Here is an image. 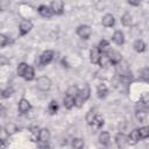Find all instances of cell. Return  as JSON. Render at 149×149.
<instances>
[{
  "instance_id": "obj_1",
  "label": "cell",
  "mask_w": 149,
  "mask_h": 149,
  "mask_svg": "<svg viewBox=\"0 0 149 149\" xmlns=\"http://www.w3.org/2000/svg\"><path fill=\"white\" fill-rule=\"evenodd\" d=\"M36 86H37V88L41 90V91H48V90L51 87V80H50V78H48V77H45V76H42V77H40V78L37 79Z\"/></svg>"
},
{
  "instance_id": "obj_2",
  "label": "cell",
  "mask_w": 149,
  "mask_h": 149,
  "mask_svg": "<svg viewBox=\"0 0 149 149\" xmlns=\"http://www.w3.org/2000/svg\"><path fill=\"white\" fill-rule=\"evenodd\" d=\"M116 65V71H118V73L121 76V77H129L130 74H132V72H130V69H129V66H128V64L126 63V62H119L118 64H115Z\"/></svg>"
},
{
  "instance_id": "obj_3",
  "label": "cell",
  "mask_w": 149,
  "mask_h": 149,
  "mask_svg": "<svg viewBox=\"0 0 149 149\" xmlns=\"http://www.w3.org/2000/svg\"><path fill=\"white\" fill-rule=\"evenodd\" d=\"M52 58H54V51H51V50H45V51L40 56V58H38V64H41V65H47V64H49V63L52 61Z\"/></svg>"
},
{
  "instance_id": "obj_4",
  "label": "cell",
  "mask_w": 149,
  "mask_h": 149,
  "mask_svg": "<svg viewBox=\"0 0 149 149\" xmlns=\"http://www.w3.org/2000/svg\"><path fill=\"white\" fill-rule=\"evenodd\" d=\"M92 30H91V27L87 26V24H81L78 27L77 29V35L80 37V38H88L90 35H91Z\"/></svg>"
},
{
  "instance_id": "obj_5",
  "label": "cell",
  "mask_w": 149,
  "mask_h": 149,
  "mask_svg": "<svg viewBox=\"0 0 149 149\" xmlns=\"http://www.w3.org/2000/svg\"><path fill=\"white\" fill-rule=\"evenodd\" d=\"M33 28V22L30 20H22L20 22L19 26V30H20V35H26L30 31V29Z\"/></svg>"
},
{
  "instance_id": "obj_6",
  "label": "cell",
  "mask_w": 149,
  "mask_h": 149,
  "mask_svg": "<svg viewBox=\"0 0 149 149\" xmlns=\"http://www.w3.org/2000/svg\"><path fill=\"white\" fill-rule=\"evenodd\" d=\"M50 8H51V10H52V13H54V14L59 15V14H62V13H63L64 3H63V1H62V0H54V1L51 2V5H50Z\"/></svg>"
},
{
  "instance_id": "obj_7",
  "label": "cell",
  "mask_w": 149,
  "mask_h": 149,
  "mask_svg": "<svg viewBox=\"0 0 149 149\" xmlns=\"http://www.w3.org/2000/svg\"><path fill=\"white\" fill-rule=\"evenodd\" d=\"M107 56H108V59H109V63H112V64H118L122 58H121V54L119 52V51H116V50H108L107 52Z\"/></svg>"
},
{
  "instance_id": "obj_8",
  "label": "cell",
  "mask_w": 149,
  "mask_h": 149,
  "mask_svg": "<svg viewBox=\"0 0 149 149\" xmlns=\"http://www.w3.org/2000/svg\"><path fill=\"white\" fill-rule=\"evenodd\" d=\"M17 108H19V111H20L22 114H26V113H28V112H29V109L31 108V106H30V102H29L27 99L22 98V99L19 101Z\"/></svg>"
},
{
  "instance_id": "obj_9",
  "label": "cell",
  "mask_w": 149,
  "mask_h": 149,
  "mask_svg": "<svg viewBox=\"0 0 149 149\" xmlns=\"http://www.w3.org/2000/svg\"><path fill=\"white\" fill-rule=\"evenodd\" d=\"M90 126H91L92 129H94V130L100 129V128L104 126V119H102V116H100L99 114H97V115L94 116V119L92 120V122H91Z\"/></svg>"
},
{
  "instance_id": "obj_10",
  "label": "cell",
  "mask_w": 149,
  "mask_h": 149,
  "mask_svg": "<svg viewBox=\"0 0 149 149\" xmlns=\"http://www.w3.org/2000/svg\"><path fill=\"white\" fill-rule=\"evenodd\" d=\"M38 13H40L41 16H43L45 19H50L52 16V14H54L52 10H51V8L48 7V6H45V5H42V6L38 7Z\"/></svg>"
},
{
  "instance_id": "obj_11",
  "label": "cell",
  "mask_w": 149,
  "mask_h": 149,
  "mask_svg": "<svg viewBox=\"0 0 149 149\" xmlns=\"http://www.w3.org/2000/svg\"><path fill=\"white\" fill-rule=\"evenodd\" d=\"M115 142H116V146L119 148H122V147H126L128 144V136H126L125 134L120 133L116 135L115 137Z\"/></svg>"
},
{
  "instance_id": "obj_12",
  "label": "cell",
  "mask_w": 149,
  "mask_h": 149,
  "mask_svg": "<svg viewBox=\"0 0 149 149\" xmlns=\"http://www.w3.org/2000/svg\"><path fill=\"white\" fill-rule=\"evenodd\" d=\"M49 139H50V132H49V129H47V128L40 129V132H38V140L41 142H43V143H47L49 141Z\"/></svg>"
},
{
  "instance_id": "obj_13",
  "label": "cell",
  "mask_w": 149,
  "mask_h": 149,
  "mask_svg": "<svg viewBox=\"0 0 149 149\" xmlns=\"http://www.w3.org/2000/svg\"><path fill=\"white\" fill-rule=\"evenodd\" d=\"M141 139L140 136V133H139V129H134L130 132L129 136H128V143H132V144H135L136 142H139Z\"/></svg>"
},
{
  "instance_id": "obj_14",
  "label": "cell",
  "mask_w": 149,
  "mask_h": 149,
  "mask_svg": "<svg viewBox=\"0 0 149 149\" xmlns=\"http://www.w3.org/2000/svg\"><path fill=\"white\" fill-rule=\"evenodd\" d=\"M101 22H102V24L105 27H112L115 23V19H114V16L112 14H106V15H104Z\"/></svg>"
},
{
  "instance_id": "obj_15",
  "label": "cell",
  "mask_w": 149,
  "mask_h": 149,
  "mask_svg": "<svg viewBox=\"0 0 149 149\" xmlns=\"http://www.w3.org/2000/svg\"><path fill=\"white\" fill-rule=\"evenodd\" d=\"M113 42L114 43H116L118 45H121V44H123V42H125V36H123V33L122 31H120V30H116L114 34H113Z\"/></svg>"
},
{
  "instance_id": "obj_16",
  "label": "cell",
  "mask_w": 149,
  "mask_h": 149,
  "mask_svg": "<svg viewBox=\"0 0 149 149\" xmlns=\"http://www.w3.org/2000/svg\"><path fill=\"white\" fill-rule=\"evenodd\" d=\"M99 56H100V50L98 48H93L90 52V59L93 64H97L99 61Z\"/></svg>"
},
{
  "instance_id": "obj_17",
  "label": "cell",
  "mask_w": 149,
  "mask_h": 149,
  "mask_svg": "<svg viewBox=\"0 0 149 149\" xmlns=\"http://www.w3.org/2000/svg\"><path fill=\"white\" fill-rule=\"evenodd\" d=\"M109 140H111V136H109V133L108 132H101L99 134V142L104 146L108 144L109 143Z\"/></svg>"
},
{
  "instance_id": "obj_18",
  "label": "cell",
  "mask_w": 149,
  "mask_h": 149,
  "mask_svg": "<svg viewBox=\"0 0 149 149\" xmlns=\"http://www.w3.org/2000/svg\"><path fill=\"white\" fill-rule=\"evenodd\" d=\"M63 105H64L65 108L71 109V108L74 106V98H72V97H70V95H65V98H64V100H63Z\"/></svg>"
},
{
  "instance_id": "obj_19",
  "label": "cell",
  "mask_w": 149,
  "mask_h": 149,
  "mask_svg": "<svg viewBox=\"0 0 149 149\" xmlns=\"http://www.w3.org/2000/svg\"><path fill=\"white\" fill-rule=\"evenodd\" d=\"M134 50L137 52H142L146 50V43L142 40H136L134 42Z\"/></svg>"
},
{
  "instance_id": "obj_20",
  "label": "cell",
  "mask_w": 149,
  "mask_h": 149,
  "mask_svg": "<svg viewBox=\"0 0 149 149\" xmlns=\"http://www.w3.org/2000/svg\"><path fill=\"white\" fill-rule=\"evenodd\" d=\"M98 63L100 64V66H101V68H105V66H107V64L109 63V59H108V56H107V54H106L105 51H102V54H100V56H99V61H98Z\"/></svg>"
},
{
  "instance_id": "obj_21",
  "label": "cell",
  "mask_w": 149,
  "mask_h": 149,
  "mask_svg": "<svg viewBox=\"0 0 149 149\" xmlns=\"http://www.w3.org/2000/svg\"><path fill=\"white\" fill-rule=\"evenodd\" d=\"M34 77H35V71H34V69L31 68V66H27V69H26V71H24V74H23V78L26 79V80H31V79H34Z\"/></svg>"
},
{
  "instance_id": "obj_22",
  "label": "cell",
  "mask_w": 149,
  "mask_h": 149,
  "mask_svg": "<svg viewBox=\"0 0 149 149\" xmlns=\"http://www.w3.org/2000/svg\"><path fill=\"white\" fill-rule=\"evenodd\" d=\"M97 92H98V97L99 98H105L107 95V93H108V88H107V86L105 84H100L98 86V88H97Z\"/></svg>"
},
{
  "instance_id": "obj_23",
  "label": "cell",
  "mask_w": 149,
  "mask_h": 149,
  "mask_svg": "<svg viewBox=\"0 0 149 149\" xmlns=\"http://www.w3.org/2000/svg\"><path fill=\"white\" fill-rule=\"evenodd\" d=\"M16 130H17V127H16V125L13 123V122H9V123H7V125L5 126V132H6L7 135H12V134H14Z\"/></svg>"
},
{
  "instance_id": "obj_24",
  "label": "cell",
  "mask_w": 149,
  "mask_h": 149,
  "mask_svg": "<svg viewBox=\"0 0 149 149\" xmlns=\"http://www.w3.org/2000/svg\"><path fill=\"white\" fill-rule=\"evenodd\" d=\"M132 15L129 13H125L122 16H121V22L123 26H130L132 24Z\"/></svg>"
},
{
  "instance_id": "obj_25",
  "label": "cell",
  "mask_w": 149,
  "mask_h": 149,
  "mask_svg": "<svg viewBox=\"0 0 149 149\" xmlns=\"http://www.w3.org/2000/svg\"><path fill=\"white\" fill-rule=\"evenodd\" d=\"M84 100H86L88 97H90V87H88V85H84V87L79 91V93H78Z\"/></svg>"
},
{
  "instance_id": "obj_26",
  "label": "cell",
  "mask_w": 149,
  "mask_h": 149,
  "mask_svg": "<svg viewBox=\"0 0 149 149\" xmlns=\"http://www.w3.org/2000/svg\"><path fill=\"white\" fill-rule=\"evenodd\" d=\"M78 93H79V90H78V87L74 86V85L70 86V87L66 90V95H70V97H72V98H74L76 95H78Z\"/></svg>"
},
{
  "instance_id": "obj_27",
  "label": "cell",
  "mask_w": 149,
  "mask_h": 149,
  "mask_svg": "<svg viewBox=\"0 0 149 149\" xmlns=\"http://www.w3.org/2000/svg\"><path fill=\"white\" fill-rule=\"evenodd\" d=\"M136 119L140 122L146 121V119H147V112H146V109H137L136 111Z\"/></svg>"
},
{
  "instance_id": "obj_28",
  "label": "cell",
  "mask_w": 149,
  "mask_h": 149,
  "mask_svg": "<svg viewBox=\"0 0 149 149\" xmlns=\"http://www.w3.org/2000/svg\"><path fill=\"white\" fill-rule=\"evenodd\" d=\"M48 111H49L50 114L57 113V111H58V105H57V102H56L55 100L50 101V104H49V106H48Z\"/></svg>"
},
{
  "instance_id": "obj_29",
  "label": "cell",
  "mask_w": 149,
  "mask_h": 149,
  "mask_svg": "<svg viewBox=\"0 0 149 149\" xmlns=\"http://www.w3.org/2000/svg\"><path fill=\"white\" fill-rule=\"evenodd\" d=\"M139 133H140L141 139H147V137L149 136V127H148V126L141 127V128L139 129Z\"/></svg>"
},
{
  "instance_id": "obj_30",
  "label": "cell",
  "mask_w": 149,
  "mask_h": 149,
  "mask_svg": "<svg viewBox=\"0 0 149 149\" xmlns=\"http://www.w3.org/2000/svg\"><path fill=\"white\" fill-rule=\"evenodd\" d=\"M72 147L74 149H81L84 147V142L81 139H73L72 140Z\"/></svg>"
},
{
  "instance_id": "obj_31",
  "label": "cell",
  "mask_w": 149,
  "mask_h": 149,
  "mask_svg": "<svg viewBox=\"0 0 149 149\" xmlns=\"http://www.w3.org/2000/svg\"><path fill=\"white\" fill-rule=\"evenodd\" d=\"M27 66H28V64H26V63H20V64H19V66H17V74H19V76H21V77H23V74H24V71H26Z\"/></svg>"
},
{
  "instance_id": "obj_32",
  "label": "cell",
  "mask_w": 149,
  "mask_h": 149,
  "mask_svg": "<svg viewBox=\"0 0 149 149\" xmlns=\"http://www.w3.org/2000/svg\"><path fill=\"white\" fill-rule=\"evenodd\" d=\"M95 115H97V112H95L94 109H91V111L87 113V115H86V121H87L88 125H91V122H92V120L94 119Z\"/></svg>"
},
{
  "instance_id": "obj_33",
  "label": "cell",
  "mask_w": 149,
  "mask_h": 149,
  "mask_svg": "<svg viewBox=\"0 0 149 149\" xmlns=\"http://www.w3.org/2000/svg\"><path fill=\"white\" fill-rule=\"evenodd\" d=\"M9 43V38L3 35V34H0V48H3L5 45H7Z\"/></svg>"
},
{
  "instance_id": "obj_34",
  "label": "cell",
  "mask_w": 149,
  "mask_h": 149,
  "mask_svg": "<svg viewBox=\"0 0 149 149\" xmlns=\"http://www.w3.org/2000/svg\"><path fill=\"white\" fill-rule=\"evenodd\" d=\"M13 92H14L13 88L12 87H8V88L1 91V98H8V97H10L13 94Z\"/></svg>"
},
{
  "instance_id": "obj_35",
  "label": "cell",
  "mask_w": 149,
  "mask_h": 149,
  "mask_svg": "<svg viewBox=\"0 0 149 149\" xmlns=\"http://www.w3.org/2000/svg\"><path fill=\"white\" fill-rule=\"evenodd\" d=\"M109 45V43L106 41V40H102V41H100V43H99V47H98V49L100 50V51H105L106 49H107V47Z\"/></svg>"
},
{
  "instance_id": "obj_36",
  "label": "cell",
  "mask_w": 149,
  "mask_h": 149,
  "mask_svg": "<svg viewBox=\"0 0 149 149\" xmlns=\"http://www.w3.org/2000/svg\"><path fill=\"white\" fill-rule=\"evenodd\" d=\"M84 101H85V100H84L79 94L74 97V106H77V107H81V105H83Z\"/></svg>"
},
{
  "instance_id": "obj_37",
  "label": "cell",
  "mask_w": 149,
  "mask_h": 149,
  "mask_svg": "<svg viewBox=\"0 0 149 149\" xmlns=\"http://www.w3.org/2000/svg\"><path fill=\"white\" fill-rule=\"evenodd\" d=\"M8 63V58L5 56H0V65H6Z\"/></svg>"
},
{
  "instance_id": "obj_38",
  "label": "cell",
  "mask_w": 149,
  "mask_h": 149,
  "mask_svg": "<svg viewBox=\"0 0 149 149\" xmlns=\"http://www.w3.org/2000/svg\"><path fill=\"white\" fill-rule=\"evenodd\" d=\"M38 132H40V129H38L37 127H33V128H31V134H33L34 136H38Z\"/></svg>"
},
{
  "instance_id": "obj_39",
  "label": "cell",
  "mask_w": 149,
  "mask_h": 149,
  "mask_svg": "<svg viewBox=\"0 0 149 149\" xmlns=\"http://www.w3.org/2000/svg\"><path fill=\"white\" fill-rule=\"evenodd\" d=\"M130 5H133V6H137V5H140V2H141V0H127Z\"/></svg>"
},
{
  "instance_id": "obj_40",
  "label": "cell",
  "mask_w": 149,
  "mask_h": 149,
  "mask_svg": "<svg viewBox=\"0 0 149 149\" xmlns=\"http://www.w3.org/2000/svg\"><path fill=\"white\" fill-rule=\"evenodd\" d=\"M142 73H143V74H142V78L147 80V79H148V69H147V68H146V69H143Z\"/></svg>"
},
{
  "instance_id": "obj_41",
  "label": "cell",
  "mask_w": 149,
  "mask_h": 149,
  "mask_svg": "<svg viewBox=\"0 0 149 149\" xmlns=\"http://www.w3.org/2000/svg\"><path fill=\"white\" fill-rule=\"evenodd\" d=\"M3 114H5V107L0 105V116H2Z\"/></svg>"
},
{
  "instance_id": "obj_42",
  "label": "cell",
  "mask_w": 149,
  "mask_h": 149,
  "mask_svg": "<svg viewBox=\"0 0 149 149\" xmlns=\"http://www.w3.org/2000/svg\"><path fill=\"white\" fill-rule=\"evenodd\" d=\"M5 147H6V144H5L3 140H0V148H5Z\"/></svg>"
}]
</instances>
